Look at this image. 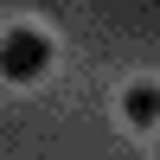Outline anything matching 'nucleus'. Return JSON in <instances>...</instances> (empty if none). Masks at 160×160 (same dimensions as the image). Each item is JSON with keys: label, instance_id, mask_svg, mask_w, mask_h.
<instances>
[{"label": "nucleus", "instance_id": "1", "mask_svg": "<svg viewBox=\"0 0 160 160\" xmlns=\"http://www.w3.org/2000/svg\"><path fill=\"white\" fill-rule=\"evenodd\" d=\"M45 71H51V38L38 26H13L0 38V77L7 83H38Z\"/></svg>", "mask_w": 160, "mask_h": 160}, {"label": "nucleus", "instance_id": "2", "mask_svg": "<svg viewBox=\"0 0 160 160\" xmlns=\"http://www.w3.org/2000/svg\"><path fill=\"white\" fill-rule=\"evenodd\" d=\"M122 115H128L135 128H160V83H128Z\"/></svg>", "mask_w": 160, "mask_h": 160}]
</instances>
